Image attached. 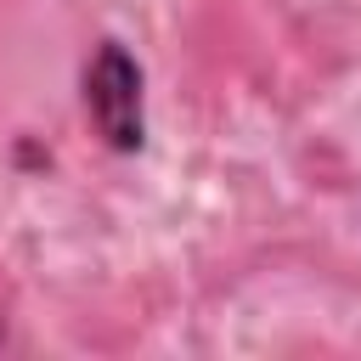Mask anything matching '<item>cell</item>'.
<instances>
[{
	"label": "cell",
	"instance_id": "obj_1",
	"mask_svg": "<svg viewBox=\"0 0 361 361\" xmlns=\"http://www.w3.org/2000/svg\"><path fill=\"white\" fill-rule=\"evenodd\" d=\"M85 113L113 152L141 147V68L118 39H102L85 68Z\"/></svg>",
	"mask_w": 361,
	"mask_h": 361
}]
</instances>
